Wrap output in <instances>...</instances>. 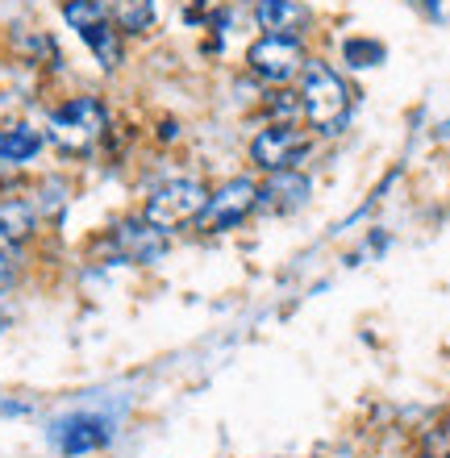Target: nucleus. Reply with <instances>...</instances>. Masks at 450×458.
<instances>
[{
	"mask_svg": "<svg viewBox=\"0 0 450 458\" xmlns=\"http://www.w3.org/2000/svg\"><path fill=\"white\" fill-rule=\"evenodd\" d=\"M304 63H309V55H304L301 38H271V34H263L255 47L246 50V67H250V75L263 80L267 88H293L296 80H301Z\"/></svg>",
	"mask_w": 450,
	"mask_h": 458,
	"instance_id": "obj_6",
	"label": "nucleus"
},
{
	"mask_svg": "<svg viewBox=\"0 0 450 458\" xmlns=\"http://www.w3.org/2000/svg\"><path fill=\"white\" fill-rule=\"evenodd\" d=\"M63 21L75 30V38L92 50V59L105 72H117L125 63V34L109 21V13L100 9V0H63Z\"/></svg>",
	"mask_w": 450,
	"mask_h": 458,
	"instance_id": "obj_4",
	"label": "nucleus"
},
{
	"mask_svg": "<svg viewBox=\"0 0 450 458\" xmlns=\"http://www.w3.org/2000/svg\"><path fill=\"white\" fill-rule=\"evenodd\" d=\"M442 138H450V121H446V125H442Z\"/></svg>",
	"mask_w": 450,
	"mask_h": 458,
	"instance_id": "obj_19",
	"label": "nucleus"
},
{
	"mask_svg": "<svg viewBox=\"0 0 450 458\" xmlns=\"http://www.w3.org/2000/svg\"><path fill=\"white\" fill-rule=\"evenodd\" d=\"M17 284V263H13V250H0V292Z\"/></svg>",
	"mask_w": 450,
	"mask_h": 458,
	"instance_id": "obj_17",
	"label": "nucleus"
},
{
	"mask_svg": "<svg viewBox=\"0 0 450 458\" xmlns=\"http://www.w3.org/2000/svg\"><path fill=\"white\" fill-rule=\"evenodd\" d=\"M109 133V105L100 97H67L47 117V142L63 155H92Z\"/></svg>",
	"mask_w": 450,
	"mask_h": 458,
	"instance_id": "obj_2",
	"label": "nucleus"
},
{
	"mask_svg": "<svg viewBox=\"0 0 450 458\" xmlns=\"http://www.w3.org/2000/svg\"><path fill=\"white\" fill-rule=\"evenodd\" d=\"M50 442L67 458L92 454V450L113 442V421L100 417V412H67V417H59V421L50 425Z\"/></svg>",
	"mask_w": 450,
	"mask_h": 458,
	"instance_id": "obj_9",
	"label": "nucleus"
},
{
	"mask_svg": "<svg viewBox=\"0 0 450 458\" xmlns=\"http://www.w3.org/2000/svg\"><path fill=\"white\" fill-rule=\"evenodd\" d=\"M379 55H384V47H376V42H346V59L354 67H371V63H379Z\"/></svg>",
	"mask_w": 450,
	"mask_h": 458,
	"instance_id": "obj_16",
	"label": "nucleus"
},
{
	"mask_svg": "<svg viewBox=\"0 0 450 458\" xmlns=\"http://www.w3.org/2000/svg\"><path fill=\"white\" fill-rule=\"evenodd\" d=\"M301 117L309 121V130L313 133H326V138H334V133L346 130V121H351V88H346V80H342L329 63L321 59H309L301 72Z\"/></svg>",
	"mask_w": 450,
	"mask_h": 458,
	"instance_id": "obj_1",
	"label": "nucleus"
},
{
	"mask_svg": "<svg viewBox=\"0 0 450 458\" xmlns=\"http://www.w3.org/2000/svg\"><path fill=\"white\" fill-rule=\"evenodd\" d=\"M404 4H413V9L426 13V17H438V9H442V0H404Z\"/></svg>",
	"mask_w": 450,
	"mask_h": 458,
	"instance_id": "obj_18",
	"label": "nucleus"
},
{
	"mask_svg": "<svg viewBox=\"0 0 450 458\" xmlns=\"http://www.w3.org/2000/svg\"><path fill=\"white\" fill-rule=\"evenodd\" d=\"M313 196V180L301 167L293 171H271L267 180L259 183V208L267 213H301Z\"/></svg>",
	"mask_w": 450,
	"mask_h": 458,
	"instance_id": "obj_10",
	"label": "nucleus"
},
{
	"mask_svg": "<svg viewBox=\"0 0 450 458\" xmlns=\"http://www.w3.org/2000/svg\"><path fill=\"white\" fill-rule=\"evenodd\" d=\"M421 454L426 458H450V421L434 425L426 434V442H421Z\"/></svg>",
	"mask_w": 450,
	"mask_h": 458,
	"instance_id": "obj_15",
	"label": "nucleus"
},
{
	"mask_svg": "<svg viewBox=\"0 0 450 458\" xmlns=\"http://www.w3.org/2000/svg\"><path fill=\"white\" fill-rule=\"evenodd\" d=\"M100 9L109 13V21L122 34H150L155 30V0H100Z\"/></svg>",
	"mask_w": 450,
	"mask_h": 458,
	"instance_id": "obj_14",
	"label": "nucleus"
},
{
	"mask_svg": "<svg viewBox=\"0 0 450 458\" xmlns=\"http://www.w3.org/2000/svg\"><path fill=\"white\" fill-rule=\"evenodd\" d=\"M313 150V133H304L296 121H267L263 130L250 138V163L263 175L271 171H293L301 167Z\"/></svg>",
	"mask_w": 450,
	"mask_h": 458,
	"instance_id": "obj_5",
	"label": "nucleus"
},
{
	"mask_svg": "<svg viewBox=\"0 0 450 458\" xmlns=\"http://www.w3.org/2000/svg\"><path fill=\"white\" fill-rule=\"evenodd\" d=\"M47 146V130H38L30 121H13L0 125V167H25L34 163Z\"/></svg>",
	"mask_w": 450,
	"mask_h": 458,
	"instance_id": "obj_12",
	"label": "nucleus"
},
{
	"mask_svg": "<svg viewBox=\"0 0 450 458\" xmlns=\"http://www.w3.org/2000/svg\"><path fill=\"white\" fill-rule=\"evenodd\" d=\"M109 250L113 259H122V263H134V267H147V263H158L163 254H167V233L163 229H155L142 213L138 217H125L117 221V225L109 229Z\"/></svg>",
	"mask_w": 450,
	"mask_h": 458,
	"instance_id": "obj_8",
	"label": "nucleus"
},
{
	"mask_svg": "<svg viewBox=\"0 0 450 458\" xmlns=\"http://www.w3.org/2000/svg\"><path fill=\"white\" fill-rule=\"evenodd\" d=\"M38 233V205L21 196H4L0 200V250H17Z\"/></svg>",
	"mask_w": 450,
	"mask_h": 458,
	"instance_id": "obj_13",
	"label": "nucleus"
},
{
	"mask_svg": "<svg viewBox=\"0 0 450 458\" xmlns=\"http://www.w3.org/2000/svg\"><path fill=\"white\" fill-rule=\"evenodd\" d=\"M259 208V180L255 175H233L221 188H208V205L196 221L200 233H225V229L242 225Z\"/></svg>",
	"mask_w": 450,
	"mask_h": 458,
	"instance_id": "obj_7",
	"label": "nucleus"
},
{
	"mask_svg": "<svg viewBox=\"0 0 450 458\" xmlns=\"http://www.w3.org/2000/svg\"><path fill=\"white\" fill-rule=\"evenodd\" d=\"M208 205V188L196 175H175V180H163L158 188H150L147 205H142V217L150 221L163 233H180V229L196 225L200 213Z\"/></svg>",
	"mask_w": 450,
	"mask_h": 458,
	"instance_id": "obj_3",
	"label": "nucleus"
},
{
	"mask_svg": "<svg viewBox=\"0 0 450 458\" xmlns=\"http://www.w3.org/2000/svg\"><path fill=\"white\" fill-rule=\"evenodd\" d=\"M255 21L271 38H304L313 25V9L304 0H255Z\"/></svg>",
	"mask_w": 450,
	"mask_h": 458,
	"instance_id": "obj_11",
	"label": "nucleus"
}]
</instances>
